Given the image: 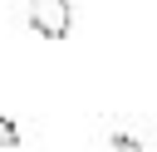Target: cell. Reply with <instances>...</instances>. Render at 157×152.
I'll list each match as a JSON object with an SVG mask.
<instances>
[{"mask_svg":"<svg viewBox=\"0 0 157 152\" xmlns=\"http://www.w3.org/2000/svg\"><path fill=\"white\" fill-rule=\"evenodd\" d=\"M93 132L108 152H152L157 147V123L147 113H93Z\"/></svg>","mask_w":157,"mask_h":152,"instance_id":"1","label":"cell"},{"mask_svg":"<svg viewBox=\"0 0 157 152\" xmlns=\"http://www.w3.org/2000/svg\"><path fill=\"white\" fill-rule=\"evenodd\" d=\"M20 15L39 39L64 44L74 34V25H78V0H20Z\"/></svg>","mask_w":157,"mask_h":152,"instance_id":"2","label":"cell"},{"mask_svg":"<svg viewBox=\"0 0 157 152\" xmlns=\"http://www.w3.org/2000/svg\"><path fill=\"white\" fill-rule=\"evenodd\" d=\"M0 147H5V152L25 147V132H20V123H15L10 113H0Z\"/></svg>","mask_w":157,"mask_h":152,"instance_id":"3","label":"cell"}]
</instances>
